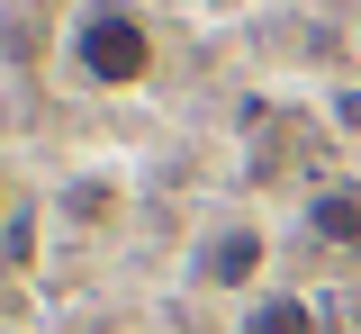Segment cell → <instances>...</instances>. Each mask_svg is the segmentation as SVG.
I'll use <instances>...</instances> for the list:
<instances>
[{"label":"cell","mask_w":361,"mask_h":334,"mask_svg":"<svg viewBox=\"0 0 361 334\" xmlns=\"http://www.w3.org/2000/svg\"><path fill=\"white\" fill-rule=\"evenodd\" d=\"M73 73L90 91H135L154 82V27L135 18L127 0H82L73 9Z\"/></svg>","instance_id":"cell-1"},{"label":"cell","mask_w":361,"mask_h":334,"mask_svg":"<svg viewBox=\"0 0 361 334\" xmlns=\"http://www.w3.org/2000/svg\"><path fill=\"white\" fill-rule=\"evenodd\" d=\"M262 262H271V235H262V226H217V235L199 244V280H208V289H253Z\"/></svg>","instance_id":"cell-2"},{"label":"cell","mask_w":361,"mask_h":334,"mask_svg":"<svg viewBox=\"0 0 361 334\" xmlns=\"http://www.w3.org/2000/svg\"><path fill=\"white\" fill-rule=\"evenodd\" d=\"M307 235L334 253H361V181H325L307 190Z\"/></svg>","instance_id":"cell-3"},{"label":"cell","mask_w":361,"mask_h":334,"mask_svg":"<svg viewBox=\"0 0 361 334\" xmlns=\"http://www.w3.org/2000/svg\"><path fill=\"white\" fill-rule=\"evenodd\" d=\"M235 334H316V307L307 298H253Z\"/></svg>","instance_id":"cell-4"},{"label":"cell","mask_w":361,"mask_h":334,"mask_svg":"<svg viewBox=\"0 0 361 334\" xmlns=\"http://www.w3.org/2000/svg\"><path fill=\"white\" fill-rule=\"evenodd\" d=\"M27 253H37V226H27V217H9V226H0V262H27Z\"/></svg>","instance_id":"cell-5"},{"label":"cell","mask_w":361,"mask_h":334,"mask_svg":"<svg viewBox=\"0 0 361 334\" xmlns=\"http://www.w3.org/2000/svg\"><path fill=\"white\" fill-rule=\"evenodd\" d=\"M334 118H343V127L361 136V91H343V99H334Z\"/></svg>","instance_id":"cell-6"},{"label":"cell","mask_w":361,"mask_h":334,"mask_svg":"<svg viewBox=\"0 0 361 334\" xmlns=\"http://www.w3.org/2000/svg\"><path fill=\"white\" fill-rule=\"evenodd\" d=\"M0 226H9V172H0Z\"/></svg>","instance_id":"cell-7"}]
</instances>
